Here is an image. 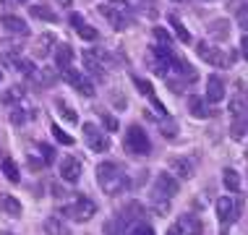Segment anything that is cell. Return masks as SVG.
Here are the masks:
<instances>
[{
  "instance_id": "5b68a950",
  "label": "cell",
  "mask_w": 248,
  "mask_h": 235,
  "mask_svg": "<svg viewBox=\"0 0 248 235\" xmlns=\"http://www.w3.org/2000/svg\"><path fill=\"white\" fill-rule=\"evenodd\" d=\"M199 58L206 60L209 65H217V68H232V63H235V52H227V50H219V47L214 45H206V42H199Z\"/></svg>"
},
{
  "instance_id": "3957f363",
  "label": "cell",
  "mask_w": 248,
  "mask_h": 235,
  "mask_svg": "<svg viewBox=\"0 0 248 235\" xmlns=\"http://www.w3.org/2000/svg\"><path fill=\"white\" fill-rule=\"evenodd\" d=\"M60 212H63V217L73 219V222H89V219L97 214V204L92 199H86V196H76L71 204H63Z\"/></svg>"
},
{
  "instance_id": "836d02e7",
  "label": "cell",
  "mask_w": 248,
  "mask_h": 235,
  "mask_svg": "<svg viewBox=\"0 0 248 235\" xmlns=\"http://www.w3.org/2000/svg\"><path fill=\"white\" fill-rule=\"evenodd\" d=\"M26 120H29V115H26L24 110H13V112H11V123H13V125H24Z\"/></svg>"
},
{
  "instance_id": "ffe728a7",
  "label": "cell",
  "mask_w": 248,
  "mask_h": 235,
  "mask_svg": "<svg viewBox=\"0 0 248 235\" xmlns=\"http://www.w3.org/2000/svg\"><path fill=\"white\" fill-rule=\"evenodd\" d=\"M0 212L8 214V217H21V201L8 196V193H0Z\"/></svg>"
},
{
  "instance_id": "7a4b0ae2",
  "label": "cell",
  "mask_w": 248,
  "mask_h": 235,
  "mask_svg": "<svg viewBox=\"0 0 248 235\" xmlns=\"http://www.w3.org/2000/svg\"><path fill=\"white\" fill-rule=\"evenodd\" d=\"M144 217V206L139 204V201H131L128 206H123L115 217H110L107 219V225H105V233L107 235H123L125 227H131L136 219H141Z\"/></svg>"
},
{
  "instance_id": "8d00e7d4",
  "label": "cell",
  "mask_w": 248,
  "mask_h": 235,
  "mask_svg": "<svg viewBox=\"0 0 248 235\" xmlns=\"http://www.w3.org/2000/svg\"><path fill=\"white\" fill-rule=\"evenodd\" d=\"M133 84H136V89L141 92V94H149V97H154V89L144 81V78H133Z\"/></svg>"
},
{
  "instance_id": "4dcf8cb0",
  "label": "cell",
  "mask_w": 248,
  "mask_h": 235,
  "mask_svg": "<svg viewBox=\"0 0 248 235\" xmlns=\"http://www.w3.org/2000/svg\"><path fill=\"white\" fill-rule=\"evenodd\" d=\"M52 42H55V37H52V34H45L42 39H39V45L34 47V52H37V55H47V52H50V47H52Z\"/></svg>"
},
{
  "instance_id": "9c48e42d",
  "label": "cell",
  "mask_w": 248,
  "mask_h": 235,
  "mask_svg": "<svg viewBox=\"0 0 248 235\" xmlns=\"http://www.w3.org/2000/svg\"><path fill=\"white\" fill-rule=\"evenodd\" d=\"M238 214H240V201H238V199H230V196L217 199V219H219L222 225L235 222Z\"/></svg>"
},
{
  "instance_id": "8fae6325",
  "label": "cell",
  "mask_w": 248,
  "mask_h": 235,
  "mask_svg": "<svg viewBox=\"0 0 248 235\" xmlns=\"http://www.w3.org/2000/svg\"><path fill=\"white\" fill-rule=\"evenodd\" d=\"M58 170H60V178L68 180V183H76V180L81 178V162H78L76 157H63Z\"/></svg>"
},
{
  "instance_id": "74e56055",
  "label": "cell",
  "mask_w": 248,
  "mask_h": 235,
  "mask_svg": "<svg viewBox=\"0 0 248 235\" xmlns=\"http://www.w3.org/2000/svg\"><path fill=\"white\" fill-rule=\"evenodd\" d=\"M238 24L243 31H248V5H243V8L238 11Z\"/></svg>"
},
{
  "instance_id": "d6a6232c",
  "label": "cell",
  "mask_w": 248,
  "mask_h": 235,
  "mask_svg": "<svg viewBox=\"0 0 248 235\" xmlns=\"http://www.w3.org/2000/svg\"><path fill=\"white\" fill-rule=\"evenodd\" d=\"M34 76L39 78V81H42V84H39V86H52V84H55V73H52V71H47V68H45L42 73H34Z\"/></svg>"
},
{
  "instance_id": "cb8c5ba5",
  "label": "cell",
  "mask_w": 248,
  "mask_h": 235,
  "mask_svg": "<svg viewBox=\"0 0 248 235\" xmlns=\"http://www.w3.org/2000/svg\"><path fill=\"white\" fill-rule=\"evenodd\" d=\"M0 170H3V175L11 180V183H18L21 180V170H18V165L13 162L11 157H3V162H0Z\"/></svg>"
},
{
  "instance_id": "f1b7e54d",
  "label": "cell",
  "mask_w": 248,
  "mask_h": 235,
  "mask_svg": "<svg viewBox=\"0 0 248 235\" xmlns=\"http://www.w3.org/2000/svg\"><path fill=\"white\" fill-rule=\"evenodd\" d=\"M167 21H170V26H172V29H175V34L180 37V42H191V34H188V29H186V26L180 24V18H178V16H170Z\"/></svg>"
},
{
  "instance_id": "f35d334b",
  "label": "cell",
  "mask_w": 248,
  "mask_h": 235,
  "mask_svg": "<svg viewBox=\"0 0 248 235\" xmlns=\"http://www.w3.org/2000/svg\"><path fill=\"white\" fill-rule=\"evenodd\" d=\"M102 120H105V128L110 131V133H112V131H118V120L112 118L110 112H102Z\"/></svg>"
},
{
  "instance_id": "f546056e",
  "label": "cell",
  "mask_w": 248,
  "mask_h": 235,
  "mask_svg": "<svg viewBox=\"0 0 248 235\" xmlns=\"http://www.w3.org/2000/svg\"><path fill=\"white\" fill-rule=\"evenodd\" d=\"M13 68H16V71H21L24 76H34V73H37V65L31 63V60H24V58H16Z\"/></svg>"
},
{
  "instance_id": "603a6c76",
  "label": "cell",
  "mask_w": 248,
  "mask_h": 235,
  "mask_svg": "<svg viewBox=\"0 0 248 235\" xmlns=\"http://www.w3.org/2000/svg\"><path fill=\"white\" fill-rule=\"evenodd\" d=\"M29 13L34 18H42V21H47V24H58L60 18H58V13L50 8V5H31L29 8Z\"/></svg>"
},
{
  "instance_id": "30bf717a",
  "label": "cell",
  "mask_w": 248,
  "mask_h": 235,
  "mask_svg": "<svg viewBox=\"0 0 248 235\" xmlns=\"http://www.w3.org/2000/svg\"><path fill=\"white\" fill-rule=\"evenodd\" d=\"M60 76H63L78 94H84V97H94V84H92L84 73H78V71H73V68H65V71H60Z\"/></svg>"
},
{
  "instance_id": "d4e9b609",
  "label": "cell",
  "mask_w": 248,
  "mask_h": 235,
  "mask_svg": "<svg viewBox=\"0 0 248 235\" xmlns=\"http://www.w3.org/2000/svg\"><path fill=\"white\" fill-rule=\"evenodd\" d=\"M42 230H45V235H68V230H65V225L60 217H47L42 225Z\"/></svg>"
},
{
  "instance_id": "7402d4cb",
  "label": "cell",
  "mask_w": 248,
  "mask_h": 235,
  "mask_svg": "<svg viewBox=\"0 0 248 235\" xmlns=\"http://www.w3.org/2000/svg\"><path fill=\"white\" fill-rule=\"evenodd\" d=\"M170 167L180 178H193V159L188 157H170Z\"/></svg>"
},
{
  "instance_id": "ab89813d",
  "label": "cell",
  "mask_w": 248,
  "mask_h": 235,
  "mask_svg": "<svg viewBox=\"0 0 248 235\" xmlns=\"http://www.w3.org/2000/svg\"><path fill=\"white\" fill-rule=\"evenodd\" d=\"M128 235H154V230H152L149 225H136Z\"/></svg>"
},
{
  "instance_id": "7c38bea8",
  "label": "cell",
  "mask_w": 248,
  "mask_h": 235,
  "mask_svg": "<svg viewBox=\"0 0 248 235\" xmlns=\"http://www.w3.org/2000/svg\"><path fill=\"white\" fill-rule=\"evenodd\" d=\"M99 13H102L107 21L112 24V29H118V31H123L131 26V18L125 16V13H120L118 8H112V5H99Z\"/></svg>"
},
{
  "instance_id": "60d3db41",
  "label": "cell",
  "mask_w": 248,
  "mask_h": 235,
  "mask_svg": "<svg viewBox=\"0 0 248 235\" xmlns=\"http://www.w3.org/2000/svg\"><path fill=\"white\" fill-rule=\"evenodd\" d=\"M167 235H183V222L170 225V230H167Z\"/></svg>"
},
{
  "instance_id": "484cf974",
  "label": "cell",
  "mask_w": 248,
  "mask_h": 235,
  "mask_svg": "<svg viewBox=\"0 0 248 235\" xmlns=\"http://www.w3.org/2000/svg\"><path fill=\"white\" fill-rule=\"evenodd\" d=\"M222 180H225V188H230V193H238L240 191V175L232 170V167H225Z\"/></svg>"
},
{
  "instance_id": "e0dca14e",
  "label": "cell",
  "mask_w": 248,
  "mask_h": 235,
  "mask_svg": "<svg viewBox=\"0 0 248 235\" xmlns=\"http://www.w3.org/2000/svg\"><path fill=\"white\" fill-rule=\"evenodd\" d=\"M55 65H58V71H65V68H73V50H71V45H58L55 47Z\"/></svg>"
},
{
  "instance_id": "ac0fdd59",
  "label": "cell",
  "mask_w": 248,
  "mask_h": 235,
  "mask_svg": "<svg viewBox=\"0 0 248 235\" xmlns=\"http://www.w3.org/2000/svg\"><path fill=\"white\" fill-rule=\"evenodd\" d=\"M102 60H105V55H102V52H97V50H86V52H84V65H86V71L97 73V76H102V73H105Z\"/></svg>"
},
{
  "instance_id": "f6af8a7d",
  "label": "cell",
  "mask_w": 248,
  "mask_h": 235,
  "mask_svg": "<svg viewBox=\"0 0 248 235\" xmlns=\"http://www.w3.org/2000/svg\"><path fill=\"white\" fill-rule=\"evenodd\" d=\"M58 3H60V5H63V8H68V5L73 3V0H58Z\"/></svg>"
},
{
  "instance_id": "83f0119b",
  "label": "cell",
  "mask_w": 248,
  "mask_h": 235,
  "mask_svg": "<svg viewBox=\"0 0 248 235\" xmlns=\"http://www.w3.org/2000/svg\"><path fill=\"white\" fill-rule=\"evenodd\" d=\"M246 131H248V115H240V118L232 120V128H230L232 139H243Z\"/></svg>"
},
{
  "instance_id": "bcb514c9",
  "label": "cell",
  "mask_w": 248,
  "mask_h": 235,
  "mask_svg": "<svg viewBox=\"0 0 248 235\" xmlns=\"http://www.w3.org/2000/svg\"><path fill=\"white\" fill-rule=\"evenodd\" d=\"M246 157H248V149H246Z\"/></svg>"
},
{
  "instance_id": "8992f818",
  "label": "cell",
  "mask_w": 248,
  "mask_h": 235,
  "mask_svg": "<svg viewBox=\"0 0 248 235\" xmlns=\"http://www.w3.org/2000/svg\"><path fill=\"white\" fill-rule=\"evenodd\" d=\"M180 186L178 180L172 175H167V172H159L157 178H154V188H152V199L157 201H170L172 196H178Z\"/></svg>"
},
{
  "instance_id": "9a60e30c",
  "label": "cell",
  "mask_w": 248,
  "mask_h": 235,
  "mask_svg": "<svg viewBox=\"0 0 248 235\" xmlns=\"http://www.w3.org/2000/svg\"><path fill=\"white\" fill-rule=\"evenodd\" d=\"M68 21H71L73 29H76V34H78V37L89 39V42H97V39H99V31L94 29V26L84 24V18L78 16V13H71V16H68Z\"/></svg>"
},
{
  "instance_id": "7bdbcfd3",
  "label": "cell",
  "mask_w": 248,
  "mask_h": 235,
  "mask_svg": "<svg viewBox=\"0 0 248 235\" xmlns=\"http://www.w3.org/2000/svg\"><path fill=\"white\" fill-rule=\"evenodd\" d=\"M162 133H165V136H175V128H172V123H170V125L165 123V125H162Z\"/></svg>"
},
{
  "instance_id": "4fadbf2b",
  "label": "cell",
  "mask_w": 248,
  "mask_h": 235,
  "mask_svg": "<svg viewBox=\"0 0 248 235\" xmlns=\"http://www.w3.org/2000/svg\"><path fill=\"white\" fill-rule=\"evenodd\" d=\"M0 24H3V29H5V31H11V34H16V37H29V34H31L29 24L21 21L18 16H13V13L3 16V18H0Z\"/></svg>"
},
{
  "instance_id": "2e32d148",
  "label": "cell",
  "mask_w": 248,
  "mask_h": 235,
  "mask_svg": "<svg viewBox=\"0 0 248 235\" xmlns=\"http://www.w3.org/2000/svg\"><path fill=\"white\" fill-rule=\"evenodd\" d=\"M225 99V81L219 76H209L206 81V102H222Z\"/></svg>"
},
{
  "instance_id": "e575fe53",
  "label": "cell",
  "mask_w": 248,
  "mask_h": 235,
  "mask_svg": "<svg viewBox=\"0 0 248 235\" xmlns=\"http://www.w3.org/2000/svg\"><path fill=\"white\" fill-rule=\"evenodd\" d=\"M154 39H159V45H165V47H170V42H172V39H170V34H167L165 29H159V26L154 29Z\"/></svg>"
},
{
  "instance_id": "52a82bcc",
  "label": "cell",
  "mask_w": 248,
  "mask_h": 235,
  "mask_svg": "<svg viewBox=\"0 0 248 235\" xmlns=\"http://www.w3.org/2000/svg\"><path fill=\"white\" fill-rule=\"evenodd\" d=\"M81 128H84V141H86V146H89L92 152L102 154V152L110 149V139L105 136V131L99 128V125H94V123H84Z\"/></svg>"
},
{
  "instance_id": "44dd1931",
  "label": "cell",
  "mask_w": 248,
  "mask_h": 235,
  "mask_svg": "<svg viewBox=\"0 0 248 235\" xmlns=\"http://www.w3.org/2000/svg\"><path fill=\"white\" fill-rule=\"evenodd\" d=\"M188 112L193 118H209L212 110H209L206 97H188Z\"/></svg>"
},
{
  "instance_id": "ba28073f",
  "label": "cell",
  "mask_w": 248,
  "mask_h": 235,
  "mask_svg": "<svg viewBox=\"0 0 248 235\" xmlns=\"http://www.w3.org/2000/svg\"><path fill=\"white\" fill-rule=\"evenodd\" d=\"M26 159L34 170H39V167H47L55 162V149L50 144H31L29 152H26Z\"/></svg>"
},
{
  "instance_id": "277c9868",
  "label": "cell",
  "mask_w": 248,
  "mask_h": 235,
  "mask_svg": "<svg viewBox=\"0 0 248 235\" xmlns=\"http://www.w3.org/2000/svg\"><path fill=\"white\" fill-rule=\"evenodd\" d=\"M123 146L128 149L131 154H136V157H146V154L152 152V141L146 136V131L141 125H128L125 128V139H123Z\"/></svg>"
},
{
  "instance_id": "ee69618b",
  "label": "cell",
  "mask_w": 248,
  "mask_h": 235,
  "mask_svg": "<svg viewBox=\"0 0 248 235\" xmlns=\"http://www.w3.org/2000/svg\"><path fill=\"white\" fill-rule=\"evenodd\" d=\"M0 3H3V5H11V8H13V5H21V0H0Z\"/></svg>"
},
{
  "instance_id": "4316f807",
  "label": "cell",
  "mask_w": 248,
  "mask_h": 235,
  "mask_svg": "<svg viewBox=\"0 0 248 235\" xmlns=\"http://www.w3.org/2000/svg\"><path fill=\"white\" fill-rule=\"evenodd\" d=\"M55 110H58V115L65 118L68 123H76V120H78L76 110H73V107H68V102H65V99H60V97L55 99Z\"/></svg>"
},
{
  "instance_id": "1f68e13d",
  "label": "cell",
  "mask_w": 248,
  "mask_h": 235,
  "mask_svg": "<svg viewBox=\"0 0 248 235\" xmlns=\"http://www.w3.org/2000/svg\"><path fill=\"white\" fill-rule=\"evenodd\" d=\"M50 131H52V136H55V141H60V144H65V146L73 144V136H71V133H65L63 128H58V125H50Z\"/></svg>"
},
{
  "instance_id": "d590c367",
  "label": "cell",
  "mask_w": 248,
  "mask_h": 235,
  "mask_svg": "<svg viewBox=\"0 0 248 235\" xmlns=\"http://www.w3.org/2000/svg\"><path fill=\"white\" fill-rule=\"evenodd\" d=\"M212 34H217L219 39H225L227 37V21H217L212 26Z\"/></svg>"
},
{
  "instance_id": "b9f144b4",
  "label": "cell",
  "mask_w": 248,
  "mask_h": 235,
  "mask_svg": "<svg viewBox=\"0 0 248 235\" xmlns=\"http://www.w3.org/2000/svg\"><path fill=\"white\" fill-rule=\"evenodd\" d=\"M240 52H243V58L248 60V34H246L243 39H240Z\"/></svg>"
},
{
  "instance_id": "d6986e66",
  "label": "cell",
  "mask_w": 248,
  "mask_h": 235,
  "mask_svg": "<svg viewBox=\"0 0 248 235\" xmlns=\"http://www.w3.org/2000/svg\"><path fill=\"white\" fill-rule=\"evenodd\" d=\"M24 97H26V86L24 84H13V86H8V89L0 94L3 105H21Z\"/></svg>"
},
{
  "instance_id": "6da1fadb",
  "label": "cell",
  "mask_w": 248,
  "mask_h": 235,
  "mask_svg": "<svg viewBox=\"0 0 248 235\" xmlns=\"http://www.w3.org/2000/svg\"><path fill=\"white\" fill-rule=\"evenodd\" d=\"M97 183L107 196H120L131 188V178L118 162H99L97 165Z\"/></svg>"
},
{
  "instance_id": "5bb4252c",
  "label": "cell",
  "mask_w": 248,
  "mask_h": 235,
  "mask_svg": "<svg viewBox=\"0 0 248 235\" xmlns=\"http://www.w3.org/2000/svg\"><path fill=\"white\" fill-rule=\"evenodd\" d=\"M248 97H246V86H243V81H238L235 84V97H230V112L235 118H240V115H248Z\"/></svg>"
}]
</instances>
